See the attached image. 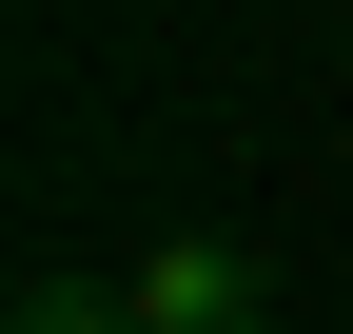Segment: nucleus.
<instances>
[{
	"label": "nucleus",
	"instance_id": "f257e3e1",
	"mask_svg": "<svg viewBox=\"0 0 353 334\" xmlns=\"http://www.w3.org/2000/svg\"><path fill=\"white\" fill-rule=\"evenodd\" d=\"M118 295H138V334H294V315H275V256H255V236H157V256L118 275Z\"/></svg>",
	"mask_w": 353,
	"mask_h": 334
},
{
	"label": "nucleus",
	"instance_id": "f03ea898",
	"mask_svg": "<svg viewBox=\"0 0 353 334\" xmlns=\"http://www.w3.org/2000/svg\"><path fill=\"white\" fill-rule=\"evenodd\" d=\"M0 334H138V295H118V275H20Z\"/></svg>",
	"mask_w": 353,
	"mask_h": 334
}]
</instances>
